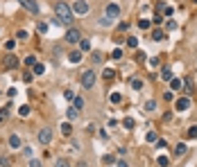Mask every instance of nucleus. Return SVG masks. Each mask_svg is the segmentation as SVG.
Masks as SVG:
<instances>
[{"instance_id": "nucleus-22", "label": "nucleus", "mask_w": 197, "mask_h": 167, "mask_svg": "<svg viewBox=\"0 0 197 167\" xmlns=\"http://www.w3.org/2000/svg\"><path fill=\"white\" fill-rule=\"evenodd\" d=\"M138 27H140V29L145 32V29H149V27H152V23H149L147 18H140V21H138Z\"/></svg>"}, {"instance_id": "nucleus-16", "label": "nucleus", "mask_w": 197, "mask_h": 167, "mask_svg": "<svg viewBox=\"0 0 197 167\" xmlns=\"http://www.w3.org/2000/svg\"><path fill=\"white\" fill-rule=\"evenodd\" d=\"M79 52H91V41L82 38V41H79Z\"/></svg>"}, {"instance_id": "nucleus-8", "label": "nucleus", "mask_w": 197, "mask_h": 167, "mask_svg": "<svg viewBox=\"0 0 197 167\" xmlns=\"http://www.w3.org/2000/svg\"><path fill=\"white\" fill-rule=\"evenodd\" d=\"M174 109L177 111H188L190 109V100H188V97H179V100L174 102Z\"/></svg>"}, {"instance_id": "nucleus-12", "label": "nucleus", "mask_w": 197, "mask_h": 167, "mask_svg": "<svg viewBox=\"0 0 197 167\" xmlns=\"http://www.w3.org/2000/svg\"><path fill=\"white\" fill-rule=\"evenodd\" d=\"M68 61H70V63H79V61H82V52H79V50H73V52L68 54Z\"/></svg>"}, {"instance_id": "nucleus-20", "label": "nucleus", "mask_w": 197, "mask_h": 167, "mask_svg": "<svg viewBox=\"0 0 197 167\" xmlns=\"http://www.w3.org/2000/svg\"><path fill=\"white\" fill-rule=\"evenodd\" d=\"M161 77H163V81H170V79H172V70H170V68H163V70H161Z\"/></svg>"}, {"instance_id": "nucleus-37", "label": "nucleus", "mask_w": 197, "mask_h": 167, "mask_svg": "<svg viewBox=\"0 0 197 167\" xmlns=\"http://www.w3.org/2000/svg\"><path fill=\"white\" fill-rule=\"evenodd\" d=\"M156 140H159V135H156L154 131H149V133H147V142H156Z\"/></svg>"}, {"instance_id": "nucleus-38", "label": "nucleus", "mask_w": 197, "mask_h": 167, "mask_svg": "<svg viewBox=\"0 0 197 167\" xmlns=\"http://www.w3.org/2000/svg\"><path fill=\"white\" fill-rule=\"evenodd\" d=\"M34 63H36V59H34L32 54H30V56H25V66H30V68H32Z\"/></svg>"}, {"instance_id": "nucleus-33", "label": "nucleus", "mask_w": 197, "mask_h": 167, "mask_svg": "<svg viewBox=\"0 0 197 167\" xmlns=\"http://www.w3.org/2000/svg\"><path fill=\"white\" fill-rule=\"evenodd\" d=\"M111 102H114V104H120V102H123V97H120V93H111Z\"/></svg>"}, {"instance_id": "nucleus-7", "label": "nucleus", "mask_w": 197, "mask_h": 167, "mask_svg": "<svg viewBox=\"0 0 197 167\" xmlns=\"http://www.w3.org/2000/svg\"><path fill=\"white\" fill-rule=\"evenodd\" d=\"M50 140H52V129H48V126H45V129L39 131V142H41V145H48Z\"/></svg>"}, {"instance_id": "nucleus-25", "label": "nucleus", "mask_w": 197, "mask_h": 167, "mask_svg": "<svg viewBox=\"0 0 197 167\" xmlns=\"http://www.w3.org/2000/svg\"><path fill=\"white\" fill-rule=\"evenodd\" d=\"M143 109H145V111H154V109H156V102H154V100H147V102L143 104Z\"/></svg>"}, {"instance_id": "nucleus-6", "label": "nucleus", "mask_w": 197, "mask_h": 167, "mask_svg": "<svg viewBox=\"0 0 197 167\" xmlns=\"http://www.w3.org/2000/svg\"><path fill=\"white\" fill-rule=\"evenodd\" d=\"M104 16L111 18V21H114V18H118V16H120V5H114V2L107 5V7H104Z\"/></svg>"}, {"instance_id": "nucleus-30", "label": "nucleus", "mask_w": 197, "mask_h": 167, "mask_svg": "<svg viewBox=\"0 0 197 167\" xmlns=\"http://www.w3.org/2000/svg\"><path fill=\"white\" fill-rule=\"evenodd\" d=\"M131 88H134V91H140V88H143V79H131Z\"/></svg>"}, {"instance_id": "nucleus-29", "label": "nucleus", "mask_w": 197, "mask_h": 167, "mask_svg": "<svg viewBox=\"0 0 197 167\" xmlns=\"http://www.w3.org/2000/svg\"><path fill=\"white\" fill-rule=\"evenodd\" d=\"M73 106H75V109H82V106H84V100H82V97H77V95H75V100H73Z\"/></svg>"}, {"instance_id": "nucleus-36", "label": "nucleus", "mask_w": 197, "mask_h": 167, "mask_svg": "<svg viewBox=\"0 0 197 167\" xmlns=\"http://www.w3.org/2000/svg\"><path fill=\"white\" fill-rule=\"evenodd\" d=\"M36 29H39L41 34H45V32H48V25H45V23H36Z\"/></svg>"}, {"instance_id": "nucleus-26", "label": "nucleus", "mask_w": 197, "mask_h": 167, "mask_svg": "<svg viewBox=\"0 0 197 167\" xmlns=\"http://www.w3.org/2000/svg\"><path fill=\"white\" fill-rule=\"evenodd\" d=\"M18 115H21V117H27V115H30V106H27V104H23L21 109H18Z\"/></svg>"}, {"instance_id": "nucleus-14", "label": "nucleus", "mask_w": 197, "mask_h": 167, "mask_svg": "<svg viewBox=\"0 0 197 167\" xmlns=\"http://www.w3.org/2000/svg\"><path fill=\"white\" fill-rule=\"evenodd\" d=\"M152 41H165V32H163V29H154V32H152Z\"/></svg>"}, {"instance_id": "nucleus-45", "label": "nucleus", "mask_w": 197, "mask_h": 167, "mask_svg": "<svg viewBox=\"0 0 197 167\" xmlns=\"http://www.w3.org/2000/svg\"><path fill=\"white\" fill-rule=\"evenodd\" d=\"M163 97H165V100H168V102H172V100H174V93H172V91H168V93H165Z\"/></svg>"}, {"instance_id": "nucleus-3", "label": "nucleus", "mask_w": 197, "mask_h": 167, "mask_svg": "<svg viewBox=\"0 0 197 167\" xmlns=\"http://www.w3.org/2000/svg\"><path fill=\"white\" fill-rule=\"evenodd\" d=\"M79 41H82V34H79V29H77V27H68V32H66V43L75 45V43H79Z\"/></svg>"}, {"instance_id": "nucleus-13", "label": "nucleus", "mask_w": 197, "mask_h": 167, "mask_svg": "<svg viewBox=\"0 0 197 167\" xmlns=\"http://www.w3.org/2000/svg\"><path fill=\"white\" fill-rule=\"evenodd\" d=\"M9 147H12V149H18V147H21V138H18L16 133L9 135Z\"/></svg>"}, {"instance_id": "nucleus-15", "label": "nucleus", "mask_w": 197, "mask_h": 167, "mask_svg": "<svg viewBox=\"0 0 197 167\" xmlns=\"http://www.w3.org/2000/svg\"><path fill=\"white\" fill-rule=\"evenodd\" d=\"M102 77H104L107 81H114V79H116V70H111V68H107V70L102 72Z\"/></svg>"}, {"instance_id": "nucleus-18", "label": "nucleus", "mask_w": 197, "mask_h": 167, "mask_svg": "<svg viewBox=\"0 0 197 167\" xmlns=\"http://www.w3.org/2000/svg\"><path fill=\"white\" fill-rule=\"evenodd\" d=\"M0 167H12V158H9L7 154L0 156Z\"/></svg>"}, {"instance_id": "nucleus-19", "label": "nucleus", "mask_w": 197, "mask_h": 167, "mask_svg": "<svg viewBox=\"0 0 197 167\" xmlns=\"http://www.w3.org/2000/svg\"><path fill=\"white\" fill-rule=\"evenodd\" d=\"M32 72H34V75H43V72H45V66H43V63H34V66H32Z\"/></svg>"}, {"instance_id": "nucleus-9", "label": "nucleus", "mask_w": 197, "mask_h": 167, "mask_svg": "<svg viewBox=\"0 0 197 167\" xmlns=\"http://www.w3.org/2000/svg\"><path fill=\"white\" fill-rule=\"evenodd\" d=\"M5 68H7V70H14V68H18V59H16L14 54H7V56H5Z\"/></svg>"}, {"instance_id": "nucleus-35", "label": "nucleus", "mask_w": 197, "mask_h": 167, "mask_svg": "<svg viewBox=\"0 0 197 167\" xmlns=\"http://www.w3.org/2000/svg\"><path fill=\"white\" fill-rule=\"evenodd\" d=\"M30 167H43V163L39 158H30Z\"/></svg>"}, {"instance_id": "nucleus-2", "label": "nucleus", "mask_w": 197, "mask_h": 167, "mask_svg": "<svg viewBox=\"0 0 197 167\" xmlns=\"http://www.w3.org/2000/svg\"><path fill=\"white\" fill-rule=\"evenodd\" d=\"M79 81H82V86L88 91V88H93V86H95V72H93V70H84Z\"/></svg>"}, {"instance_id": "nucleus-31", "label": "nucleus", "mask_w": 197, "mask_h": 167, "mask_svg": "<svg viewBox=\"0 0 197 167\" xmlns=\"http://www.w3.org/2000/svg\"><path fill=\"white\" fill-rule=\"evenodd\" d=\"M114 156H111V154H107V156H102V163H104V165H114Z\"/></svg>"}, {"instance_id": "nucleus-44", "label": "nucleus", "mask_w": 197, "mask_h": 167, "mask_svg": "<svg viewBox=\"0 0 197 167\" xmlns=\"http://www.w3.org/2000/svg\"><path fill=\"white\" fill-rule=\"evenodd\" d=\"M186 93H188V95L193 93V81L190 79H186Z\"/></svg>"}, {"instance_id": "nucleus-39", "label": "nucleus", "mask_w": 197, "mask_h": 167, "mask_svg": "<svg viewBox=\"0 0 197 167\" xmlns=\"http://www.w3.org/2000/svg\"><path fill=\"white\" fill-rule=\"evenodd\" d=\"M111 59H123V50H118V47H116V50L111 52Z\"/></svg>"}, {"instance_id": "nucleus-34", "label": "nucleus", "mask_w": 197, "mask_h": 167, "mask_svg": "<svg viewBox=\"0 0 197 167\" xmlns=\"http://www.w3.org/2000/svg\"><path fill=\"white\" fill-rule=\"evenodd\" d=\"M7 117H9V109H3V111H0V124H3Z\"/></svg>"}, {"instance_id": "nucleus-17", "label": "nucleus", "mask_w": 197, "mask_h": 167, "mask_svg": "<svg viewBox=\"0 0 197 167\" xmlns=\"http://www.w3.org/2000/svg\"><path fill=\"white\" fill-rule=\"evenodd\" d=\"M91 61H93V63H98V66H100L102 61H104V56H102L100 52H91Z\"/></svg>"}, {"instance_id": "nucleus-47", "label": "nucleus", "mask_w": 197, "mask_h": 167, "mask_svg": "<svg viewBox=\"0 0 197 167\" xmlns=\"http://www.w3.org/2000/svg\"><path fill=\"white\" fill-rule=\"evenodd\" d=\"M118 29H120V32H127V29H129V23H120Z\"/></svg>"}, {"instance_id": "nucleus-46", "label": "nucleus", "mask_w": 197, "mask_h": 167, "mask_svg": "<svg viewBox=\"0 0 197 167\" xmlns=\"http://www.w3.org/2000/svg\"><path fill=\"white\" fill-rule=\"evenodd\" d=\"M145 59H147L145 52H136V61H145Z\"/></svg>"}, {"instance_id": "nucleus-24", "label": "nucleus", "mask_w": 197, "mask_h": 167, "mask_svg": "<svg viewBox=\"0 0 197 167\" xmlns=\"http://www.w3.org/2000/svg\"><path fill=\"white\" fill-rule=\"evenodd\" d=\"M54 167H73V165L66 160V158H57V160H54Z\"/></svg>"}, {"instance_id": "nucleus-21", "label": "nucleus", "mask_w": 197, "mask_h": 167, "mask_svg": "<svg viewBox=\"0 0 197 167\" xmlns=\"http://www.w3.org/2000/svg\"><path fill=\"white\" fill-rule=\"evenodd\" d=\"M156 163H159V167H168L170 165V158H168V156H159Z\"/></svg>"}, {"instance_id": "nucleus-49", "label": "nucleus", "mask_w": 197, "mask_h": 167, "mask_svg": "<svg viewBox=\"0 0 197 167\" xmlns=\"http://www.w3.org/2000/svg\"><path fill=\"white\" fill-rule=\"evenodd\" d=\"M18 38H21V41H25V38H27V32H25V29H21V32H18Z\"/></svg>"}, {"instance_id": "nucleus-50", "label": "nucleus", "mask_w": 197, "mask_h": 167, "mask_svg": "<svg viewBox=\"0 0 197 167\" xmlns=\"http://www.w3.org/2000/svg\"><path fill=\"white\" fill-rule=\"evenodd\" d=\"M116 167H129V165H127L125 160H118V163H116Z\"/></svg>"}, {"instance_id": "nucleus-48", "label": "nucleus", "mask_w": 197, "mask_h": 167, "mask_svg": "<svg viewBox=\"0 0 197 167\" xmlns=\"http://www.w3.org/2000/svg\"><path fill=\"white\" fill-rule=\"evenodd\" d=\"M156 145H159V149H165V147H168V142L161 138V140H156Z\"/></svg>"}, {"instance_id": "nucleus-32", "label": "nucleus", "mask_w": 197, "mask_h": 167, "mask_svg": "<svg viewBox=\"0 0 197 167\" xmlns=\"http://www.w3.org/2000/svg\"><path fill=\"white\" fill-rule=\"evenodd\" d=\"M127 45H129V47H138V38H136V36H129V38H127Z\"/></svg>"}, {"instance_id": "nucleus-23", "label": "nucleus", "mask_w": 197, "mask_h": 167, "mask_svg": "<svg viewBox=\"0 0 197 167\" xmlns=\"http://www.w3.org/2000/svg\"><path fill=\"white\" fill-rule=\"evenodd\" d=\"M61 133H63V135H70V133H73L70 122H63V124H61Z\"/></svg>"}, {"instance_id": "nucleus-28", "label": "nucleus", "mask_w": 197, "mask_h": 167, "mask_svg": "<svg viewBox=\"0 0 197 167\" xmlns=\"http://www.w3.org/2000/svg\"><path fill=\"white\" fill-rule=\"evenodd\" d=\"M170 88H172V91H179V88H181V79H174V77H172V79H170Z\"/></svg>"}, {"instance_id": "nucleus-1", "label": "nucleus", "mask_w": 197, "mask_h": 167, "mask_svg": "<svg viewBox=\"0 0 197 167\" xmlns=\"http://www.w3.org/2000/svg\"><path fill=\"white\" fill-rule=\"evenodd\" d=\"M54 16L61 21L63 27H70V25H73V9H70V5L57 2V5H54Z\"/></svg>"}, {"instance_id": "nucleus-11", "label": "nucleus", "mask_w": 197, "mask_h": 167, "mask_svg": "<svg viewBox=\"0 0 197 167\" xmlns=\"http://www.w3.org/2000/svg\"><path fill=\"white\" fill-rule=\"evenodd\" d=\"M66 115H68V122H75V120H77V117H79V111L75 109V106H70V109L66 111Z\"/></svg>"}, {"instance_id": "nucleus-43", "label": "nucleus", "mask_w": 197, "mask_h": 167, "mask_svg": "<svg viewBox=\"0 0 197 167\" xmlns=\"http://www.w3.org/2000/svg\"><path fill=\"white\" fill-rule=\"evenodd\" d=\"M98 23H100V25H104V27H107V25L111 23V18H107V16H102V18H100V21H98Z\"/></svg>"}, {"instance_id": "nucleus-5", "label": "nucleus", "mask_w": 197, "mask_h": 167, "mask_svg": "<svg viewBox=\"0 0 197 167\" xmlns=\"http://www.w3.org/2000/svg\"><path fill=\"white\" fill-rule=\"evenodd\" d=\"M73 12H75V14H79V16H86V14H88V5H86V0H77V2H73Z\"/></svg>"}, {"instance_id": "nucleus-4", "label": "nucleus", "mask_w": 197, "mask_h": 167, "mask_svg": "<svg viewBox=\"0 0 197 167\" xmlns=\"http://www.w3.org/2000/svg\"><path fill=\"white\" fill-rule=\"evenodd\" d=\"M18 5H23V9L30 12V14H39V9H41L36 0H18Z\"/></svg>"}, {"instance_id": "nucleus-41", "label": "nucleus", "mask_w": 197, "mask_h": 167, "mask_svg": "<svg viewBox=\"0 0 197 167\" xmlns=\"http://www.w3.org/2000/svg\"><path fill=\"white\" fill-rule=\"evenodd\" d=\"M14 47H16V41H7V43H5V50H9V52H12Z\"/></svg>"}, {"instance_id": "nucleus-42", "label": "nucleus", "mask_w": 197, "mask_h": 167, "mask_svg": "<svg viewBox=\"0 0 197 167\" xmlns=\"http://www.w3.org/2000/svg\"><path fill=\"white\" fill-rule=\"evenodd\" d=\"M63 97H66L68 102H73V100H75V93H73V91H66V93H63Z\"/></svg>"}, {"instance_id": "nucleus-27", "label": "nucleus", "mask_w": 197, "mask_h": 167, "mask_svg": "<svg viewBox=\"0 0 197 167\" xmlns=\"http://www.w3.org/2000/svg\"><path fill=\"white\" fill-rule=\"evenodd\" d=\"M123 126H125V129H134V126H136V122L131 120V117H125V120H123Z\"/></svg>"}, {"instance_id": "nucleus-40", "label": "nucleus", "mask_w": 197, "mask_h": 167, "mask_svg": "<svg viewBox=\"0 0 197 167\" xmlns=\"http://www.w3.org/2000/svg\"><path fill=\"white\" fill-rule=\"evenodd\" d=\"M188 138H190V140L197 138V126H190V129H188Z\"/></svg>"}, {"instance_id": "nucleus-10", "label": "nucleus", "mask_w": 197, "mask_h": 167, "mask_svg": "<svg viewBox=\"0 0 197 167\" xmlns=\"http://www.w3.org/2000/svg\"><path fill=\"white\" fill-rule=\"evenodd\" d=\"M186 151H188V147H186V142H177V147H174V156H177V158H181V156H186Z\"/></svg>"}]
</instances>
